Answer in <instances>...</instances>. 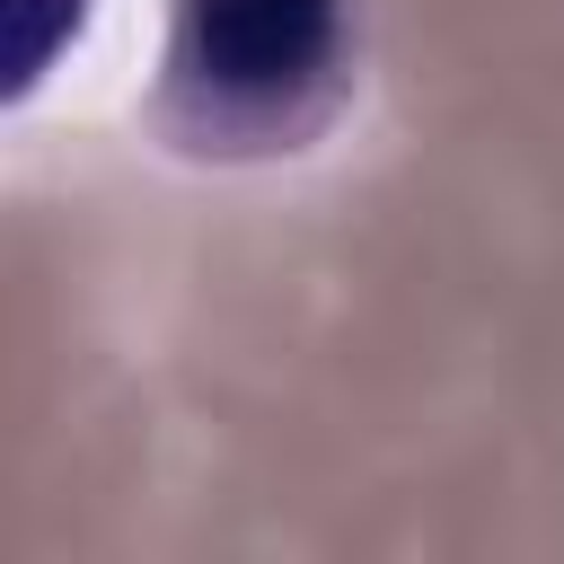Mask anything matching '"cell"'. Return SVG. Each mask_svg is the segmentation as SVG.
Listing matches in <instances>:
<instances>
[{"instance_id":"cell-1","label":"cell","mask_w":564,"mask_h":564,"mask_svg":"<svg viewBox=\"0 0 564 564\" xmlns=\"http://www.w3.org/2000/svg\"><path fill=\"white\" fill-rule=\"evenodd\" d=\"M212 18V62L220 79H291L308 53H317V26L326 9L317 0H203Z\"/></svg>"}]
</instances>
